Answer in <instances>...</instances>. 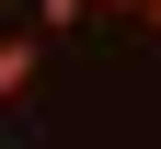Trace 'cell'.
Wrapping results in <instances>:
<instances>
[{"mask_svg":"<svg viewBox=\"0 0 161 149\" xmlns=\"http://www.w3.org/2000/svg\"><path fill=\"white\" fill-rule=\"evenodd\" d=\"M35 69H46V35H35V23H23V35H0V103H23Z\"/></svg>","mask_w":161,"mask_h":149,"instance_id":"6da1fadb","label":"cell"},{"mask_svg":"<svg viewBox=\"0 0 161 149\" xmlns=\"http://www.w3.org/2000/svg\"><path fill=\"white\" fill-rule=\"evenodd\" d=\"M92 23V0H46V12H35V35H80Z\"/></svg>","mask_w":161,"mask_h":149,"instance_id":"7a4b0ae2","label":"cell"},{"mask_svg":"<svg viewBox=\"0 0 161 149\" xmlns=\"http://www.w3.org/2000/svg\"><path fill=\"white\" fill-rule=\"evenodd\" d=\"M138 23H150V35H161V0H138Z\"/></svg>","mask_w":161,"mask_h":149,"instance_id":"3957f363","label":"cell"},{"mask_svg":"<svg viewBox=\"0 0 161 149\" xmlns=\"http://www.w3.org/2000/svg\"><path fill=\"white\" fill-rule=\"evenodd\" d=\"M92 12H138V0H92Z\"/></svg>","mask_w":161,"mask_h":149,"instance_id":"277c9868","label":"cell"}]
</instances>
